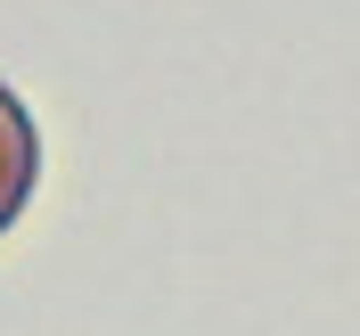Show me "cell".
<instances>
[{
  "mask_svg": "<svg viewBox=\"0 0 360 336\" xmlns=\"http://www.w3.org/2000/svg\"><path fill=\"white\" fill-rule=\"evenodd\" d=\"M33 173H41V139H33V115L8 82H0V230L25 213L33 197Z\"/></svg>",
  "mask_w": 360,
  "mask_h": 336,
  "instance_id": "6da1fadb",
  "label": "cell"
}]
</instances>
